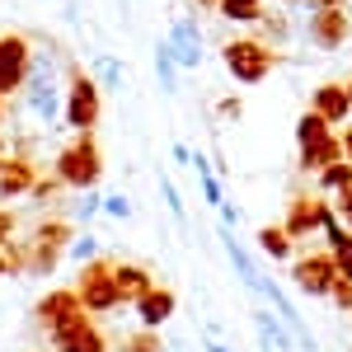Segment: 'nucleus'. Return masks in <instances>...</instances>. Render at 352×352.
I'll use <instances>...</instances> for the list:
<instances>
[{
	"mask_svg": "<svg viewBox=\"0 0 352 352\" xmlns=\"http://www.w3.org/2000/svg\"><path fill=\"white\" fill-rule=\"evenodd\" d=\"M99 174H104V160H99V146H94V136L85 132L80 141H71L61 155H56V179L66 184V188H94L99 184Z\"/></svg>",
	"mask_w": 352,
	"mask_h": 352,
	"instance_id": "obj_1",
	"label": "nucleus"
},
{
	"mask_svg": "<svg viewBox=\"0 0 352 352\" xmlns=\"http://www.w3.org/2000/svg\"><path fill=\"white\" fill-rule=\"evenodd\" d=\"M76 292H80V305L89 310V315H109V310L122 305V292H118L113 263H104V258H89V263H85Z\"/></svg>",
	"mask_w": 352,
	"mask_h": 352,
	"instance_id": "obj_2",
	"label": "nucleus"
},
{
	"mask_svg": "<svg viewBox=\"0 0 352 352\" xmlns=\"http://www.w3.org/2000/svg\"><path fill=\"white\" fill-rule=\"evenodd\" d=\"M226 66L240 85H258L277 66V52L258 38H235V43H226Z\"/></svg>",
	"mask_w": 352,
	"mask_h": 352,
	"instance_id": "obj_3",
	"label": "nucleus"
},
{
	"mask_svg": "<svg viewBox=\"0 0 352 352\" xmlns=\"http://www.w3.org/2000/svg\"><path fill=\"white\" fill-rule=\"evenodd\" d=\"M24 89H28V109L33 118H43V122H52L56 113H61V94H56V66L52 61H33L24 76Z\"/></svg>",
	"mask_w": 352,
	"mask_h": 352,
	"instance_id": "obj_4",
	"label": "nucleus"
},
{
	"mask_svg": "<svg viewBox=\"0 0 352 352\" xmlns=\"http://www.w3.org/2000/svg\"><path fill=\"white\" fill-rule=\"evenodd\" d=\"M292 282H296L305 296H329L333 282H338V263L333 254H300L292 263Z\"/></svg>",
	"mask_w": 352,
	"mask_h": 352,
	"instance_id": "obj_5",
	"label": "nucleus"
},
{
	"mask_svg": "<svg viewBox=\"0 0 352 352\" xmlns=\"http://www.w3.org/2000/svg\"><path fill=\"white\" fill-rule=\"evenodd\" d=\"M47 343H52L56 352H104L109 348V343H104V329H94L89 315H76V320H66L61 329H52Z\"/></svg>",
	"mask_w": 352,
	"mask_h": 352,
	"instance_id": "obj_6",
	"label": "nucleus"
},
{
	"mask_svg": "<svg viewBox=\"0 0 352 352\" xmlns=\"http://www.w3.org/2000/svg\"><path fill=\"white\" fill-rule=\"evenodd\" d=\"M66 122H71L76 132H89V127L99 122V89H94V80H85L80 71L71 76V94H66Z\"/></svg>",
	"mask_w": 352,
	"mask_h": 352,
	"instance_id": "obj_7",
	"label": "nucleus"
},
{
	"mask_svg": "<svg viewBox=\"0 0 352 352\" xmlns=\"http://www.w3.org/2000/svg\"><path fill=\"white\" fill-rule=\"evenodd\" d=\"M76 315H89V310L80 305V292H47V296L38 300V310H33V320H38L43 333L61 329L66 320H76Z\"/></svg>",
	"mask_w": 352,
	"mask_h": 352,
	"instance_id": "obj_8",
	"label": "nucleus"
},
{
	"mask_svg": "<svg viewBox=\"0 0 352 352\" xmlns=\"http://www.w3.org/2000/svg\"><path fill=\"white\" fill-rule=\"evenodd\" d=\"M333 212L324 197H292V207H287V235L292 240H305V235H315L320 226H324V217Z\"/></svg>",
	"mask_w": 352,
	"mask_h": 352,
	"instance_id": "obj_9",
	"label": "nucleus"
},
{
	"mask_svg": "<svg viewBox=\"0 0 352 352\" xmlns=\"http://www.w3.org/2000/svg\"><path fill=\"white\" fill-rule=\"evenodd\" d=\"M348 33H352V24H348L343 10H320V14L310 19V43L324 47V52H338V47L348 43Z\"/></svg>",
	"mask_w": 352,
	"mask_h": 352,
	"instance_id": "obj_10",
	"label": "nucleus"
},
{
	"mask_svg": "<svg viewBox=\"0 0 352 352\" xmlns=\"http://www.w3.org/2000/svg\"><path fill=\"white\" fill-rule=\"evenodd\" d=\"M28 76V43L19 38H0V94L19 89Z\"/></svg>",
	"mask_w": 352,
	"mask_h": 352,
	"instance_id": "obj_11",
	"label": "nucleus"
},
{
	"mask_svg": "<svg viewBox=\"0 0 352 352\" xmlns=\"http://www.w3.org/2000/svg\"><path fill=\"white\" fill-rule=\"evenodd\" d=\"M174 310H179V296L169 292V287H151L146 296L136 300V320H141V329H160L174 320Z\"/></svg>",
	"mask_w": 352,
	"mask_h": 352,
	"instance_id": "obj_12",
	"label": "nucleus"
},
{
	"mask_svg": "<svg viewBox=\"0 0 352 352\" xmlns=\"http://www.w3.org/2000/svg\"><path fill=\"white\" fill-rule=\"evenodd\" d=\"M254 338H258V352H292V329L272 305L254 315Z\"/></svg>",
	"mask_w": 352,
	"mask_h": 352,
	"instance_id": "obj_13",
	"label": "nucleus"
},
{
	"mask_svg": "<svg viewBox=\"0 0 352 352\" xmlns=\"http://www.w3.org/2000/svg\"><path fill=\"white\" fill-rule=\"evenodd\" d=\"M169 52H174V61L179 66H202V33H197V24L192 19H179V24L169 28Z\"/></svg>",
	"mask_w": 352,
	"mask_h": 352,
	"instance_id": "obj_14",
	"label": "nucleus"
},
{
	"mask_svg": "<svg viewBox=\"0 0 352 352\" xmlns=\"http://www.w3.org/2000/svg\"><path fill=\"white\" fill-rule=\"evenodd\" d=\"M310 109L329 118V122H343L352 118V99H348V85H320L315 94H310Z\"/></svg>",
	"mask_w": 352,
	"mask_h": 352,
	"instance_id": "obj_15",
	"label": "nucleus"
},
{
	"mask_svg": "<svg viewBox=\"0 0 352 352\" xmlns=\"http://www.w3.org/2000/svg\"><path fill=\"white\" fill-rule=\"evenodd\" d=\"M113 277H118V292H122V300H141L155 282H151V272L141 268V263H113Z\"/></svg>",
	"mask_w": 352,
	"mask_h": 352,
	"instance_id": "obj_16",
	"label": "nucleus"
},
{
	"mask_svg": "<svg viewBox=\"0 0 352 352\" xmlns=\"http://www.w3.org/2000/svg\"><path fill=\"white\" fill-rule=\"evenodd\" d=\"M333 160H343V136H320L315 146H305L300 151V169H310V174H320L324 164H333Z\"/></svg>",
	"mask_w": 352,
	"mask_h": 352,
	"instance_id": "obj_17",
	"label": "nucleus"
},
{
	"mask_svg": "<svg viewBox=\"0 0 352 352\" xmlns=\"http://www.w3.org/2000/svg\"><path fill=\"white\" fill-rule=\"evenodd\" d=\"M33 184H38V174H33V164H28V160H5V164H0V192H5V197L33 192Z\"/></svg>",
	"mask_w": 352,
	"mask_h": 352,
	"instance_id": "obj_18",
	"label": "nucleus"
},
{
	"mask_svg": "<svg viewBox=\"0 0 352 352\" xmlns=\"http://www.w3.org/2000/svg\"><path fill=\"white\" fill-rule=\"evenodd\" d=\"M258 249L268 254L272 263H287V258H292V235H287V226H263V230H258Z\"/></svg>",
	"mask_w": 352,
	"mask_h": 352,
	"instance_id": "obj_19",
	"label": "nucleus"
},
{
	"mask_svg": "<svg viewBox=\"0 0 352 352\" xmlns=\"http://www.w3.org/2000/svg\"><path fill=\"white\" fill-rule=\"evenodd\" d=\"M28 254H33V258H24V272H33V277H47L66 249H52V244H33V240H28Z\"/></svg>",
	"mask_w": 352,
	"mask_h": 352,
	"instance_id": "obj_20",
	"label": "nucleus"
},
{
	"mask_svg": "<svg viewBox=\"0 0 352 352\" xmlns=\"http://www.w3.org/2000/svg\"><path fill=\"white\" fill-rule=\"evenodd\" d=\"M217 10L226 19H235V24H258L263 19V0H221Z\"/></svg>",
	"mask_w": 352,
	"mask_h": 352,
	"instance_id": "obj_21",
	"label": "nucleus"
},
{
	"mask_svg": "<svg viewBox=\"0 0 352 352\" xmlns=\"http://www.w3.org/2000/svg\"><path fill=\"white\" fill-rule=\"evenodd\" d=\"M329 132H333V122H329V118H320V113L310 109V113H305V118L296 122V141H300V151H305V146H315V141H320V136H329Z\"/></svg>",
	"mask_w": 352,
	"mask_h": 352,
	"instance_id": "obj_22",
	"label": "nucleus"
},
{
	"mask_svg": "<svg viewBox=\"0 0 352 352\" xmlns=\"http://www.w3.org/2000/svg\"><path fill=\"white\" fill-rule=\"evenodd\" d=\"M348 184H352V160H333L320 169V188L324 192H343Z\"/></svg>",
	"mask_w": 352,
	"mask_h": 352,
	"instance_id": "obj_23",
	"label": "nucleus"
},
{
	"mask_svg": "<svg viewBox=\"0 0 352 352\" xmlns=\"http://www.w3.org/2000/svg\"><path fill=\"white\" fill-rule=\"evenodd\" d=\"M99 212H104V192L85 188V192H80V202H76V207H71L66 217L76 221V226H85V221H94V217H99Z\"/></svg>",
	"mask_w": 352,
	"mask_h": 352,
	"instance_id": "obj_24",
	"label": "nucleus"
},
{
	"mask_svg": "<svg viewBox=\"0 0 352 352\" xmlns=\"http://www.w3.org/2000/svg\"><path fill=\"white\" fill-rule=\"evenodd\" d=\"M174 66H179V61H174V52H169V43H160V47H155V80H160V89L164 94H174Z\"/></svg>",
	"mask_w": 352,
	"mask_h": 352,
	"instance_id": "obj_25",
	"label": "nucleus"
},
{
	"mask_svg": "<svg viewBox=\"0 0 352 352\" xmlns=\"http://www.w3.org/2000/svg\"><path fill=\"white\" fill-rule=\"evenodd\" d=\"M33 244L66 249V244H71V226H66V221H47V226H38V230H33Z\"/></svg>",
	"mask_w": 352,
	"mask_h": 352,
	"instance_id": "obj_26",
	"label": "nucleus"
},
{
	"mask_svg": "<svg viewBox=\"0 0 352 352\" xmlns=\"http://www.w3.org/2000/svg\"><path fill=\"white\" fill-rule=\"evenodd\" d=\"M192 164H197V179H202V197H207L212 207H221L226 197H221V179H217V174H212V164L202 160V155H192Z\"/></svg>",
	"mask_w": 352,
	"mask_h": 352,
	"instance_id": "obj_27",
	"label": "nucleus"
},
{
	"mask_svg": "<svg viewBox=\"0 0 352 352\" xmlns=\"http://www.w3.org/2000/svg\"><path fill=\"white\" fill-rule=\"evenodd\" d=\"M104 217L132 221V197H127V192H104Z\"/></svg>",
	"mask_w": 352,
	"mask_h": 352,
	"instance_id": "obj_28",
	"label": "nucleus"
},
{
	"mask_svg": "<svg viewBox=\"0 0 352 352\" xmlns=\"http://www.w3.org/2000/svg\"><path fill=\"white\" fill-rule=\"evenodd\" d=\"M94 254H99V240H94V235H80V240L66 244V258H76V263H89Z\"/></svg>",
	"mask_w": 352,
	"mask_h": 352,
	"instance_id": "obj_29",
	"label": "nucleus"
},
{
	"mask_svg": "<svg viewBox=\"0 0 352 352\" xmlns=\"http://www.w3.org/2000/svg\"><path fill=\"white\" fill-rule=\"evenodd\" d=\"M122 352H160V333L155 329H141V333H132L122 343Z\"/></svg>",
	"mask_w": 352,
	"mask_h": 352,
	"instance_id": "obj_30",
	"label": "nucleus"
},
{
	"mask_svg": "<svg viewBox=\"0 0 352 352\" xmlns=\"http://www.w3.org/2000/svg\"><path fill=\"white\" fill-rule=\"evenodd\" d=\"M320 230H324V235H329V254L348 244V230H343V221H338V212H329V217H324V226H320Z\"/></svg>",
	"mask_w": 352,
	"mask_h": 352,
	"instance_id": "obj_31",
	"label": "nucleus"
},
{
	"mask_svg": "<svg viewBox=\"0 0 352 352\" xmlns=\"http://www.w3.org/2000/svg\"><path fill=\"white\" fill-rule=\"evenodd\" d=\"M160 192H164V202H169V212H174V221L184 226V197H179V188H174L169 179H160Z\"/></svg>",
	"mask_w": 352,
	"mask_h": 352,
	"instance_id": "obj_32",
	"label": "nucleus"
},
{
	"mask_svg": "<svg viewBox=\"0 0 352 352\" xmlns=\"http://www.w3.org/2000/svg\"><path fill=\"white\" fill-rule=\"evenodd\" d=\"M329 296H333V305H338V310H352V282H348V277H338Z\"/></svg>",
	"mask_w": 352,
	"mask_h": 352,
	"instance_id": "obj_33",
	"label": "nucleus"
},
{
	"mask_svg": "<svg viewBox=\"0 0 352 352\" xmlns=\"http://www.w3.org/2000/svg\"><path fill=\"white\" fill-rule=\"evenodd\" d=\"M333 263H338V277H348V282H352V235H348L343 249H333Z\"/></svg>",
	"mask_w": 352,
	"mask_h": 352,
	"instance_id": "obj_34",
	"label": "nucleus"
},
{
	"mask_svg": "<svg viewBox=\"0 0 352 352\" xmlns=\"http://www.w3.org/2000/svg\"><path fill=\"white\" fill-rule=\"evenodd\" d=\"M333 212H338V221H348L352 226V184L343 192H338V202H333Z\"/></svg>",
	"mask_w": 352,
	"mask_h": 352,
	"instance_id": "obj_35",
	"label": "nucleus"
},
{
	"mask_svg": "<svg viewBox=\"0 0 352 352\" xmlns=\"http://www.w3.org/2000/svg\"><path fill=\"white\" fill-rule=\"evenodd\" d=\"M202 338H207V352H230L226 343H221V324H207V329H202Z\"/></svg>",
	"mask_w": 352,
	"mask_h": 352,
	"instance_id": "obj_36",
	"label": "nucleus"
},
{
	"mask_svg": "<svg viewBox=\"0 0 352 352\" xmlns=\"http://www.w3.org/2000/svg\"><path fill=\"white\" fill-rule=\"evenodd\" d=\"M240 207H230V202H221V226H226V230H235V226H240Z\"/></svg>",
	"mask_w": 352,
	"mask_h": 352,
	"instance_id": "obj_37",
	"label": "nucleus"
},
{
	"mask_svg": "<svg viewBox=\"0 0 352 352\" xmlns=\"http://www.w3.org/2000/svg\"><path fill=\"white\" fill-rule=\"evenodd\" d=\"M99 66H104V85H109V89H118V85H122V71H118V61H99Z\"/></svg>",
	"mask_w": 352,
	"mask_h": 352,
	"instance_id": "obj_38",
	"label": "nucleus"
},
{
	"mask_svg": "<svg viewBox=\"0 0 352 352\" xmlns=\"http://www.w3.org/2000/svg\"><path fill=\"white\" fill-rule=\"evenodd\" d=\"M10 240H14V217H10V212H0V249H5Z\"/></svg>",
	"mask_w": 352,
	"mask_h": 352,
	"instance_id": "obj_39",
	"label": "nucleus"
},
{
	"mask_svg": "<svg viewBox=\"0 0 352 352\" xmlns=\"http://www.w3.org/2000/svg\"><path fill=\"white\" fill-rule=\"evenodd\" d=\"M310 5V14H320V10H343V0H305Z\"/></svg>",
	"mask_w": 352,
	"mask_h": 352,
	"instance_id": "obj_40",
	"label": "nucleus"
},
{
	"mask_svg": "<svg viewBox=\"0 0 352 352\" xmlns=\"http://www.w3.org/2000/svg\"><path fill=\"white\" fill-rule=\"evenodd\" d=\"M14 268H24V263H19V258H10V254L0 249V277H5V272H14Z\"/></svg>",
	"mask_w": 352,
	"mask_h": 352,
	"instance_id": "obj_41",
	"label": "nucleus"
},
{
	"mask_svg": "<svg viewBox=\"0 0 352 352\" xmlns=\"http://www.w3.org/2000/svg\"><path fill=\"white\" fill-rule=\"evenodd\" d=\"M221 118H240V99H221Z\"/></svg>",
	"mask_w": 352,
	"mask_h": 352,
	"instance_id": "obj_42",
	"label": "nucleus"
},
{
	"mask_svg": "<svg viewBox=\"0 0 352 352\" xmlns=\"http://www.w3.org/2000/svg\"><path fill=\"white\" fill-rule=\"evenodd\" d=\"M343 160H352V132H343Z\"/></svg>",
	"mask_w": 352,
	"mask_h": 352,
	"instance_id": "obj_43",
	"label": "nucleus"
},
{
	"mask_svg": "<svg viewBox=\"0 0 352 352\" xmlns=\"http://www.w3.org/2000/svg\"><path fill=\"white\" fill-rule=\"evenodd\" d=\"M197 5H212V10H217V5H221V0H197Z\"/></svg>",
	"mask_w": 352,
	"mask_h": 352,
	"instance_id": "obj_44",
	"label": "nucleus"
},
{
	"mask_svg": "<svg viewBox=\"0 0 352 352\" xmlns=\"http://www.w3.org/2000/svg\"><path fill=\"white\" fill-rule=\"evenodd\" d=\"M0 164H5V141H0Z\"/></svg>",
	"mask_w": 352,
	"mask_h": 352,
	"instance_id": "obj_45",
	"label": "nucleus"
},
{
	"mask_svg": "<svg viewBox=\"0 0 352 352\" xmlns=\"http://www.w3.org/2000/svg\"><path fill=\"white\" fill-rule=\"evenodd\" d=\"M0 118H5V94H0Z\"/></svg>",
	"mask_w": 352,
	"mask_h": 352,
	"instance_id": "obj_46",
	"label": "nucleus"
},
{
	"mask_svg": "<svg viewBox=\"0 0 352 352\" xmlns=\"http://www.w3.org/2000/svg\"><path fill=\"white\" fill-rule=\"evenodd\" d=\"M174 352H192V348H174Z\"/></svg>",
	"mask_w": 352,
	"mask_h": 352,
	"instance_id": "obj_47",
	"label": "nucleus"
},
{
	"mask_svg": "<svg viewBox=\"0 0 352 352\" xmlns=\"http://www.w3.org/2000/svg\"><path fill=\"white\" fill-rule=\"evenodd\" d=\"M348 99H352V80H348Z\"/></svg>",
	"mask_w": 352,
	"mask_h": 352,
	"instance_id": "obj_48",
	"label": "nucleus"
}]
</instances>
